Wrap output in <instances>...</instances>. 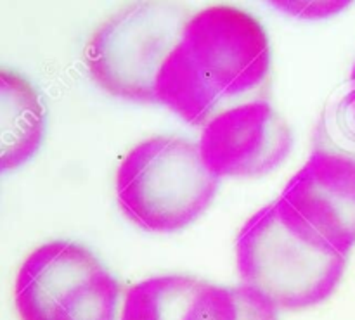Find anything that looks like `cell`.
Masks as SVG:
<instances>
[{
	"label": "cell",
	"mask_w": 355,
	"mask_h": 320,
	"mask_svg": "<svg viewBox=\"0 0 355 320\" xmlns=\"http://www.w3.org/2000/svg\"><path fill=\"white\" fill-rule=\"evenodd\" d=\"M279 201L311 234L342 255L355 246V165L312 151L291 177Z\"/></svg>",
	"instance_id": "ba28073f"
},
{
	"label": "cell",
	"mask_w": 355,
	"mask_h": 320,
	"mask_svg": "<svg viewBox=\"0 0 355 320\" xmlns=\"http://www.w3.org/2000/svg\"><path fill=\"white\" fill-rule=\"evenodd\" d=\"M270 45L262 23L232 6L193 14L156 82V103L193 127L267 100Z\"/></svg>",
	"instance_id": "6da1fadb"
},
{
	"label": "cell",
	"mask_w": 355,
	"mask_h": 320,
	"mask_svg": "<svg viewBox=\"0 0 355 320\" xmlns=\"http://www.w3.org/2000/svg\"><path fill=\"white\" fill-rule=\"evenodd\" d=\"M193 14L180 3L141 2L107 17L85 47L94 82L116 99L156 103V82Z\"/></svg>",
	"instance_id": "277c9868"
},
{
	"label": "cell",
	"mask_w": 355,
	"mask_h": 320,
	"mask_svg": "<svg viewBox=\"0 0 355 320\" xmlns=\"http://www.w3.org/2000/svg\"><path fill=\"white\" fill-rule=\"evenodd\" d=\"M220 179L205 165L200 145L151 137L127 152L116 172L125 217L148 232H175L196 222L217 196Z\"/></svg>",
	"instance_id": "3957f363"
},
{
	"label": "cell",
	"mask_w": 355,
	"mask_h": 320,
	"mask_svg": "<svg viewBox=\"0 0 355 320\" xmlns=\"http://www.w3.org/2000/svg\"><path fill=\"white\" fill-rule=\"evenodd\" d=\"M347 258L305 231L279 199L253 213L236 239L241 284L276 312L307 310L328 300Z\"/></svg>",
	"instance_id": "7a4b0ae2"
},
{
	"label": "cell",
	"mask_w": 355,
	"mask_h": 320,
	"mask_svg": "<svg viewBox=\"0 0 355 320\" xmlns=\"http://www.w3.org/2000/svg\"><path fill=\"white\" fill-rule=\"evenodd\" d=\"M125 291L89 249L51 241L21 263L14 305L21 320H121Z\"/></svg>",
	"instance_id": "5b68a950"
},
{
	"label": "cell",
	"mask_w": 355,
	"mask_h": 320,
	"mask_svg": "<svg viewBox=\"0 0 355 320\" xmlns=\"http://www.w3.org/2000/svg\"><path fill=\"white\" fill-rule=\"evenodd\" d=\"M312 151L338 156L355 165V82L340 90L321 111Z\"/></svg>",
	"instance_id": "30bf717a"
},
{
	"label": "cell",
	"mask_w": 355,
	"mask_h": 320,
	"mask_svg": "<svg viewBox=\"0 0 355 320\" xmlns=\"http://www.w3.org/2000/svg\"><path fill=\"white\" fill-rule=\"evenodd\" d=\"M45 109L26 78L0 68V173L23 166L40 149Z\"/></svg>",
	"instance_id": "9c48e42d"
},
{
	"label": "cell",
	"mask_w": 355,
	"mask_h": 320,
	"mask_svg": "<svg viewBox=\"0 0 355 320\" xmlns=\"http://www.w3.org/2000/svg\"><path fill=\"white\" fill-rule=\"evenodd\" d=\"M350 82H355V64L352 68V73H350Z\"/></svg>",
	"instance_id": "7c38bea8"
},
{
	"label": "cell",
	"mask_w": 355,
	"mask_h": 320,
	"mask_svg": "<svg viewBox=\"0 0 355 320\" xmlns=\"http://www.w3.org/2000/svg\"><path fill=\"white\" fill-rule=\"evenodd\" d=\"M121 320H277L246 286L225 287L187 276H159L125 291Z\"/></svg>",
	"instance_id": "52a82bcc"
},
{
	"label": "cell",
	"mask_w": 355,
	"mask_h": 320,
	"mask_svg": "<svg viewBox=\"0 0 355 320\" xmlns=\"http://www.w3.org/2000/svg\"><path fill=\"white\" fill-rule=\"evenodd\" d=\"M198 145L218 179H259L290 156L293 134L269 100H257L214 118L203 127Z\"/></svg>",
	"instance_id": "8992f818"
},
{
	"label": "cell",
	"mask_w": 355,
	"mask_h": 320,
	"mask_svg": "<svg viewBox=\"0 0 355 320\" xmlns=\"http://www.w3.org/2000/svg\"><path fill=\"white\" fill-rule=\"evenodd\" d=\"M350 2H274L277 9L291 14L297 17H307V19H319L338 14L345 9Z\"/></svg>",
	"instance_id": "8fae6325"
}]
</instances>
